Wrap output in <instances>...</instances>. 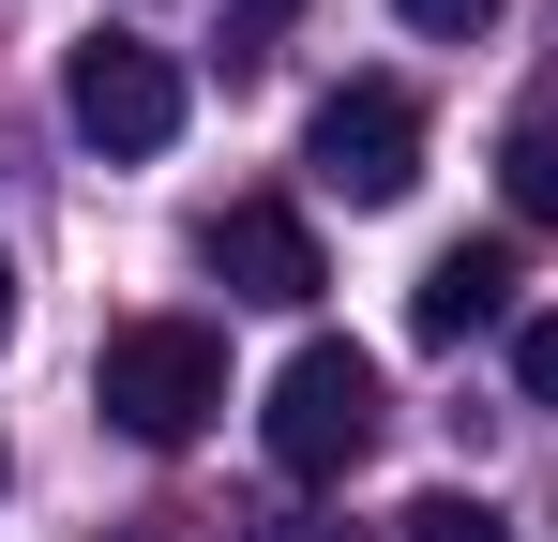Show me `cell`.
Returning a JSON list of instances; mask_svg holds the SVG:
<instances>
[{
	"label": "cell",
	"instance_id": "7c38bea8",
	"mask_svg": "<svg viewBox=\"0 0 558 542\" xmlns=\"http://www.w3.org/2000/svg\"><path fill=\"white\" fill-rule=\"evenodd\" d=\"M272 15H287V0H257V15H242V30H272Z\"/></svg>",
	"mask_w": 558,
	"mask_h": 542
},
{
	"label": "cell",
	"instance_id": "8fae6325",
	"mask_svg": "<svg viewBox=\"0 0 558 542\" xmlns=\"http://www.w3.org/2000/svg\"><path fill=\"white\" fill-rule=\"evenodd\" d=\"M0 332H15V271H0Z\"/></svg>",
	"mask_w": 558,
	"mask_h": 542
},
{
	"label": "cell",
	"instance_id": "3957f363",
	"mask_svg": "<svg viewBox=\"0 0 558 542\" xmlns=\"http://www.w3.org/2000/svg\"><path fill=\"white\" fill-rule=\"evenodd\" d=\"M302 181H317V196H348V211H392V196L423 181V106H408L392 76L317 90V121H302Z\"/></svg>",
	"mask_w": 558,
	"mask_h": 542
},
{
	"label": "cell",
	"instance_id": "52a82bcc",
	"mask_svg": "<svg viewBox=\"0 0 558 542\" xmlns=\"http://www.w3.org/2000/svg\"><path fill=\"white\" fill-rule=\"evenodd\" d=\"M498 196H513L529 226H558V106H529V121L498 136Z\"/></svg>",
	"mask_w": 558,
	"mask_h": 542
},
{
	"label": "cell",
	"instance_id": "4fadbf2b",
	"mask_svg": "<svg viewBox=\"0 0 558 542\" xmlns=\"http://www.w3.org/2000/svg\"><path fill=\"white\" fill-rule=\"evenodd\" d=\"M0 482H15V467H0Z\"/></svg>",
	"mask_w": 558,
	"mask_h": 542
},
{
	"label": "cell",
	"instance_id": "277c9868",
	"mask_svg": "<svg viewBox=\"0 0 558 542\" xmlns=\"http://www.w3.org/2000/svg\"><path fill=\"white\" fill-rule=\"evenodd\" d=\"M61 121H76L92 151H121V167H151V151L182 136V61L136 46V30H92V46L61 61Z\"/></svg>",
	"mask_w": 558,
	"mask_h": 542
},
{
	"label": "cell",
	"instance_id": "8992f818",
	"mask_svg": "<svg viewBox=\"0 0 558 542\" xmlns=\"http://www.w3.org/2000/svg\"><path fill=\"white\" fill-rule=\"evenodd\" d=\"M498 317H513V257H498V242L423 257V286H408V332H423V347H468V332H498Z\"/></svg>",
	"mask_w": 558,
	"mask_h": 542
},
{
	"label": "cell",
	"instance_id": "30bf717a",
	"mask_svg": "<svg viewBox=\"0 0 558 542\" xmlns=\"http://www.w3.org/2000/svg\"><path fill=\"white\" fill-rule=\"evenodd\" d=\"M513 377H529V407H558V317H529V332H513Z\"/></svg>",
	"mask_w": 558,
	"mask_h": 542
},
{
	"label": "cell",
	"instance_id": "5b68a950",
	"mask_svg": "<svg viewBox=\"0 0 558 542\" xmlns=\"http://www.w3.org/2000/svg\"><path fill=\"white\" fill-rule=\"evenodd\" d=\"M196 257L227 271V301H272V317H302V301H317V286H332V271H317V226H302V211H287V196H227V211H211V242H196Z\"/></svg>",
	"mask_w": 558,
	"mask_h": 542
},
{
	"label": "cell",
	"instance_id": "9c48e42d",
	"mask_svg": "<svg viewBox=\"0 0 558 542\" xmlns=\"http://www.w3.org/2000/svg\"><path fill=\"white\" fill-rule=\"evenodd\" d=\"M408 30H438V46H468V30H498V0H392Z\"/></svg>",
	"mask_w": 558,
	"mask_h": 542
},
{
	"label": "cell",
	"instance_id": "6da1fadb",
	"mask_svg": "<svg viewBox=\"0 0 558 542\" xmlns=\"http://www.w3.org/2000/svg\"><path fill=\"white\" fill-rule=\"evenodd\" d=\"M106 422L136 452H182V438H211V407H227V332L211 317H136V332H106Z\"/></svg>",
	"mask_w": 558,
	"mask_h": 542
},
{
	"label": "cell",
	"instance_id": "7a4b0ae2",
	"mask_svg": "<svg viewBox=\"0 0 558 542\" xmlns=\"http://www.w3.org/2000/svg\"><path fill=\"white\" fill-rule=\"evenodd\" d=\"M377 422H392V392H377L363 347H302L272 377V407H257V438H272L287 482H348V467L377 452Z\"/></svg>",
	"mask_w": 558,
	"mask_h": 542
},
{
	"label": "cell",
	"instance_id": "ba28073f",
	"mask_svg": "<svg viewBox=\"0 0 558 542\" xmlns=\"http://www.w3.org/2000/svg\"><path fill=\"white\" fill-rule=\"evenodd\" d=\"M408 542H513L483 497H408Z\"/></svg>",
	"mask_w": 558,
	"mask_h": 542
}]
</instances>
